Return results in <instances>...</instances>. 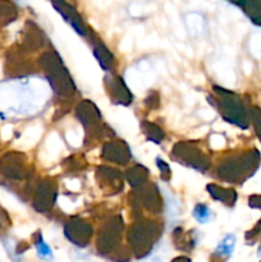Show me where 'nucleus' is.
Returning <instances> with one entry per match:
<instances>
[{
	"label": "nucleus",
	"instance_id": "4",
	"mask_svg": "<svg viewBox=\"0 0 261 262\" xmlns=\"http://www.w3.org/2000/svg\"><path fill=\"white\" fill-rule=\"evenodd\" d=\"M173 262H191L188 257H177Z\"/></svg>",
	"mask_w": 261,
	"mask_h": 262
},
{
	"label": "nucleus",
	"instance_id": "1",
	"mask_svg": "<svg viewBox=\"0 0 261 262\" xmlns=\"http://www.w3.org/2000/svg\"><path fill=\"white\" fill-rule=\"evenodd\" d=\"M234 235H227L220 242V245L217 246L216 251H215V256H220V257H228V256H230V253L233 252V248H234Z\"/></svg>",
	"mask_w": 261,
	"mask_h": 262
},
{
	"label": "nucleus",
	"instance_id": "3",
	"mask_svg": "<svg viewBox=\"0 0 261 262\" xmlns=\"http://www.w3.org/2000/svg\"><path fill=\"white\" fill-rule=\"evenodd\" d=\"M193 215L201 224H205V223L210 219V211L207 210V207L205 206H197L196 209H194Z\"/></svg>",
	"mask_w": 261,
	"mask_h": 262
},
{
	"label": "nucleus",
	"instance_id": "2",
	"mask_svg": "<svg viewBox=\"0 0 261 262\" xmlns=\"http://www.w3.org/2000/svg\"><path fill=\"white\" fill-rule=\"evenodd\" d=\"M36 248H37L38 256L42 257L44 260H53V252H51L50 247L41 238H38L37 243H36Z\"/></svg>",
	"mask_w": 261,
	"mask_h": 262
}]
</instances>
